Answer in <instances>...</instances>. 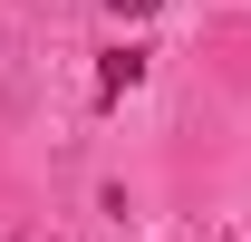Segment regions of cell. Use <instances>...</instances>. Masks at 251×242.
<instances>
[{
	"label": "cell",
	"mask_w": 251,
	"mask_h": 242,
	"mask_svg": "<svg viewBox=\"0 0 251 242\" xmlns=\"http://www.w3.org/2000/svg\"><path fill=\"white\" fill-rule=\"evenodd\" d=\"M145 59H155V49H135V39H126V49H106V68H97V107H116V97L145 78Z\"/></svg>",
	"instance_id": "obj_1"
},
{
	"label": "cell",
	"mask_w": 251,
	"mask_h": 242,
	"mask_svg": "<svg viewBox=\"0 0 251 242\" xmlns=\"http://www.w3.org/2000/svg\"><path fill=\"white\" fill-rule=\"evenodd\" d=\"M106 10H116V20H145V10H155V0H106Z\"/></svg>",
	"instance_id": "obj_2"
}]
</instances>
